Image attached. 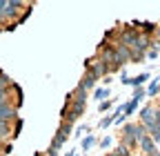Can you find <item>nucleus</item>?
Here are the masks:
<instances>
[{
    "label": "nucleus",
    "mask_w": 160,
    "mask_h": 156,
    "mask_svg": "<svg viewBox=\"0 0 160 156\" xmlns=\"http://www.w3.org/2000/svg\"><path fill=\"white\" fill-rule=\"evenodd\" d=\"M140 147H142V152H147V154H153V152H156V143H153V138H151L149 134L140 141Z\"/></svg>",
    "instance_id": "obj_2"
},
{
    "label": "nucleus",
    "mask_w": 160,
    "mask_h": 156,
    "mask_svg": "<svg viewBox=\"0 0 160 156\" xmlns=\"http://www.w3.org/2000/svg\"><path fill=\"white\" fill-rule=\"evenodd\" d=\"M9 132V125L5 123V121H0V136H2V134H7Z\"/></svg>",
    "instance_id": "obj_9"
},
{
    "label": "nucleus",
    "mask_w": 160,
    "mask_h": 156,
    "mask_svg": "<svg viewBox=\"0 0 160 156\" xmlns=\"http://www.w3.org/2000/svg\"><path fill=\"white\" fill-rule=\"evenodd\" d=\"M147 81H149V74H140V76H136V78H127V83H129V85H133V87L145 85Z\"/></svg>",
    "instance_id": "obj_4"
},
{
    "label": "nucleus",
    "mask_w": 160,
    "mask_h": 156,
    "mask_svg": "<svg viewBox=\"0 0 160 156\" xmlns=\"http://www.w3.org/2000/svg\"><path fill=\"white\" fill-rule=\"evenodd\" d=\"M147 56H149V58H156V56H158V49H151V51H149Z\"/></svg>",
    "instance_id": "obj_11"
},
{
    "label": "nucleus",
    "mask_w": 160,
    "mask_h": 156,
    "mask_svg": "<svg viewBox=\"0 0 160 156\" xmlns=\"http://www.w3.org/2000/svg\"><path fill=\"white\" fill-rule=\"evenodd\" d=\"M107 96H109V89H98V91H96V98H100V101L107 98Z\"/></svg>",
    "instance_id": "obj_7"
},
{
    "label": "nucleus",
    "mask_w": 160,
    "mask_h": 156,
    "mask_svg": "<svg viewBox=\"0 0 160 156\" xmlns=\"http://www.w3.org/2000/svg\"><path fill=\"white\" fill-rule=\"evenodd\" d=\"M13 116H16L13 107H9L7 103H5V105H0V121H7V118H13Z\"/></svg>",
    "instance_id": "obj_3"
},
{
    "label": "nucleus",
    "mask_w": 160,
    "mask_h": 156,
    "mask_svg": "<svg viewBox=\"0 0 160 156\" xmlns=\"http://www.w3.org/2000/svg\"><path fill=\"white\" fill-rule=\"evenodd\" d=\"M93 83H96V78H93L91 74H87V76L82 78V83H80V85H78V89H82V91H87L89 87H93Z\"/></svg>",
    "instance_id": "obj_5"
},
{
    "label": "nucleus",
    "mask_w": 160,
    "mask_h": 156,
    "mask_svg": "<svg viewBox=\"0 0 160 156\" xmlns=\"http://www.w3.org/2000/svg\"><path fill=\"white\" fill-rule=\"evenodd\" d=\"M156 127H158V129H160V109H158V112H156Z\"/></svg>",
    "instance_id": "obj_10"
},
{
    "label": "nucleus",
    "mask_w": 160,
    "mask_h": 156,
    "mask_svg": "<svg viewBox=\"0 0 160 156\" xmlns=\"http://www.w3.org/2000/svg\"><path fill=\"white\" fill-rule=\"evenodd\" d=\"M158 89H160V87H158V81H153V83L149 85V96H153V94H156Z\"/></svg>",
    "instance_id": "obj_8"
},
{
    "label": "nucleus",
    "mask_w": 160,
    "mask_h": 156,
    "mask_svg": "<svg viewBox=\"0 0 160 156\" xmlns=\"http://www.w3.org/2000/svg\"><path fill=\"white\" fill-rule=\"evenodd\" d=\"M69 132H71L69 123L60 127V129H58V134H56V138H53V143H51V149H56V152H58L60 147H62V143L67 141V136H69Z\"/></svg>",
    "instance_id": "obj_1"
},
{
    "label": "nucleus",
    "mask_w": 160,
    "mask_h": 156,
    "mask_svg": "<svg viewBox=\"0 0 160 156\" xmlns=\"http://www.w3.org/2000/svg\"><path fill=\"white\" fill-rule=\"evenodd\" d=\"M93 143H96V136H91V134H89V136H87V138L82 141V149L87 152V149H89V147H91Z\"/></svg>",
    "instance_id": "obj_6"
}]
</instances>
